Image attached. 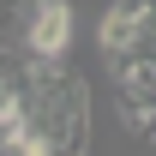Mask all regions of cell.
Returning <instances> with one entry per match:
<instances>
[{
	"label": "cell",
	"instance_id": "cell-1",
	"mask_svg": "<svg viewBox=\"0 0 156 156\" xmlns=\"http://www.w3.org/2000/svg\"><path fill=\"white\" fill-rule=\"evenodd\" d=\"M0 138L12 156H48L84 144V90L66 60H6L0 78Z\"/></svg>",
	"mask_w": 156,
	"mask_h": 156
},
{
	"label": "cell",
	"instance_id": "cell-2",
	"mask_svg": "<svg viewBox=\"0 0 156 156\" xmlns=\"http://www.w3.org/2000/svg\"><path fill=\"white\" fill-rule=\"evenodd\" d=\"M6 42L18 60H66L72 48V6L66 0H12Z\"/></svg>",
	"mask_w": 156,
	"mask_h": 156
},
{
	"label": "cell",
	"instance_id": "cell-3",
	"mask_svg": "<svg viewBox=\"0 0 156 156\" xmlns=\"http://www.w3.org/2000/svg\"><path fill=\"white\" fill-rule=\"evenodd\" d=\"M150 42H156V0H114L96 24V48L108 60H126Z\"/></svg>",
	"mask_w": 156,
	"mask_h": 156
},
{
	"label": "cell",
	"instance_id": "cell-4",
	"mask_svg": "<svg viewBox=\"0 0 156 156\" xmlns=\"http://www.w3.org/2000/svg\"><path fill=\"white\" fill-rule=\"evenodd\" d=\"M150 138H156V126H150Z\"/></svg>",
	"mask_w": 156,
	"mask_h": 156
}]
</instances>
